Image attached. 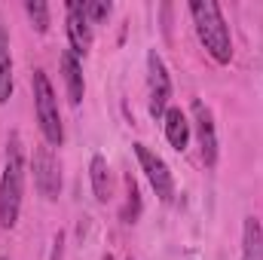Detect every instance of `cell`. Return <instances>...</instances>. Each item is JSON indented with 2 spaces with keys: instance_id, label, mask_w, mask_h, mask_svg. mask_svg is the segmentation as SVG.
I'll use <instances>...</instances> for the list:
<instances>
[{
  "instance_id": "obj_11",
  "label": "cell",
  "mask_w": 263,
  "mask_h": 260,
  "mask_svg": "<svg viewBox=\"0 0 263 260\" xmlns=\"http://www.w3.org/2000/svg\"><path fill=\"white\" fill-rule=\"evenodd\" d=\"M162 120H165V138H168V144H172L178 153L187 150V144H190V123H187L184 110H181V107H168Z\"/></svg>"
},
{
  "instance_id": "obj_3",
  "label": "cell",
  "mask_w": 263,
  "mask_h": 260,
  "mask_svg": "<svg viewBox=\"0 0 263 260\" xmlns=\"http://www.w3.org/2000/svg\"><path fill=\"white\" fill-rule=\"evenodd\" d=\"M31 86H34L37 123H40V132H43L46 144H49V147H62V141H65V126H62L59 98H55V89H52L49 77H46L43 70H34V77H31Z\"/></svg>"
},
{
  "instance_id": "obj_19",
  "label": "cell",
  "mask_w": 263,
  "mask_h": 260,
  "mask_svg": "<svg viewBox=\"0 0 263 260\" xmlns=\"http://www.w3.org/2000/svg\"><path fill=\"white\" fill-rule=\"evenodd\" d=\"M0 260H9V257H0Z\"/></svg>"
},
{
  "instance_id": "obj_15",
  "label": "cell",
  "mask_w": 263,
  "mask_h": 260,
  "mask_svg": "<svg viewBox=\"0 0 263 260\" xmlns=\"http://www.w3.org/2000/svg\"><path fill=\"white\" fill-rule=\"evenodd\" d=\"M141 217V193H138V184L126 178V205H123V220L135 224Z\"/></svg>"
},
{
  "instance_id": "obj_7",
  "label": "cell",
  "mask_w": 263,
  "mask_h": 260,
  "mask_svg": "<svg viewBox=\"0 0 263 260\" xmlns=\"http://www.w3.org/2000/svg\"><path fill=\"white\" fill-rule=\"evenodd\" d=\"M67 40H70V52L77 59L86 55L92 46V22L86 15V6L77 0L67 3Z\"/></svg>"
},
{
  "instance_id": "obj_18",
  "label": "cell",
  "mask_w": 263,
  "mask_h": 260,
  "mask_svg": "<svg viewBox=\"0 0 263 260\" xmlns=\"http://www.w3.org/2000/svg\"><path fill=\"white\" fill-rule=\"evenodd\" d=\"M101 260H114V257H110V254H104V257H101Z\"/></svg>"
},
{
  "instance_id": "obj_14",
  "label": "cell",
  "mask_w": 263,
  "mask_h": 260,
  "mask_svg": "<svg viewBox=\"0 0 263 260\" xmlns=\"http://www.w3.org/2000/svg\"><path fill=\"white\" fill-rule=\"evenodd\" d=\"M25 12H28L31 25L37 28V34H46L49 31V6L43 0H28L25 3Z\"/></svg>"
},
{
  "instance_id": "obj_16",
  "label": "cell",
  "mask_w": 263,
  "mask_h": 260,
  "mask_svg": "<svg viewBox=\"0 0 263 260\" xmlns=\"http://www.w3.org/2000/svg\"><path fill=\"white\" fill-rule=\"evenodd\" d=\"M83 6H86V15H89V22H92V25H98V22H104V18L110 15V3H104V0L83 3Z\"/></svg>"
},
{
  "instance_id": "obj_4",
  "label": "cell",
  "mask_w": 263,
  "mask_h": 260,
  "mask_svg": "<svg viewBox=\"0 0 263 260\" xmlns=\"http://www.w3.org/2000/svg\"><path fill=\"white\" fill-rule=\"evenodd\" d=\"M135 156H138V162H141V169H144L150 187L156 190V196H159L162 202H172V199H175V178H172L165 159L156 156L147 144H135Z\"/></svg>"
},
{
  "instance_id": "obj_12",
  "label": "cell",
  "mask_w": 263,
  "mask_h": 260,
  "mask_svg": "<svg viewBox=\"0 0 263 260\" xmlns=\"http://www.w3.org/2000/svg\"><path fill=\"white\" fill-rule=\"evenodd\" d=\"M242 260H263V227L257 217H245L242 233Z\"/></svg>"
},
{
  "instance_id": "obj_17",
  "label": "cell",
  "mask_w": 263,
  "mask_h": 260,
  "mask_svg": "<svg viewBox=\"0 0 263 260\" xmlns=\"http://www.w3.org/2000/svg\"><path fill=\"white\" fill-rule=\"evenodd\" d=\"M49 260H65V236H62V233L52 239V257Z\"/></svg>"
},
{
  "instance_id": "obj_8",
  "label": "cell",
  "mask_w": 263,
  "mask_h": 260,
  "mask_svg": "<svg viewBox=\"0 0 263 260\" xmlns=\"http://www.w3.org/2000/svg\"><path fill=\"white\" fill-rule=\"evenodd\" d=\"M193 126H196V138L202 147V162L211 169L217 162V132H214V117L205 107V101H193Z\"/></svg>"
},
{
  "instance_id": "obj_1",
  "label": "cell",
  "mask_w": 263,
  "mask_h": 260,
  "mask_svg": "<svg viewBox=\"0 0 263 260\" xmlns=\"http://www.w3.org/2000/svg\"><path fill=\"white\" fill-rule=\"evenodd\" d=\"M190 15L196 25L199 43L208 49V55L217 65H230L233 62V37H230V25H227L220 6L214 0H193Z\"/></svg>"
},
{
  "instance_id": "obj_10",
  "label": "cell",
  "mask_w": 263,
  "mask_h": 260,
  "mask_svg": "<svg viewBox=\"0 0 263 260\" xmlns=\"http://www.w3.org/2000/svg\"><path fill=\"white\" fill-rule=\"evenodd\" d=\"M12 98V49H9V28L0 15V104Z\"/></svg>"
},
{
  "instance_id": "obj_5",
  "label": "cell",
  "mask_w": 263,
  "mask_h": 260,
  "mask_svg": "<svg viewBox=\"0 0 263 260\" xmlns=\"http://www.w3.org/2000/svg\"><path fill=\"white\" fill-rule=\"evenodd\" d=\"M34 184L46 202H55L62 193V165H59L55 153L49 150V144L34 150Z\"/></svg>"
},
{
  "instance_id": "obj_13",
  "label": "cell",
  "mask_w": 263,
  "mask_h": 260,
  "mask_svg": "<svg viewBox=\"0 0 263 260\" xmlns=\"http://www.w3.org/2000/svg\"><path fill=\"white\" fill-rule=\"evenodd\" d=\"M89 178H92V190L98 202H107L110 199V169H107V159L104 156H92L89 162Z\"/></svg>"
},
{
  "instance_id": "obj_6",
  "label": "cell",
  "mask_w": 263,
  "mask_h": 260,
  "mask_svg": "<svg viewBox=\"0 0 263 260\" xmlns=\"http://www.w3.org/2000/svg\"><path fill=\"white\" fill-rule=\"evenodd\" d=\"M147 86H150V117L162 120L168 110V98H172V80H168L165 62L156 52L147 55Z\"/></svg>"
},
{
  "instance_id": "obj_2",
  "label": "cell",
  "mask_w": 263,
  "mask_h": 260,
  "mask_svg": "<svg viewBox=\"0 0 263 260\" xmlns=\"http://www.w3.org/2000/svg\"><path fill=\"white\" fill-rule=\"evenodd\" d=\"M22 193H25V162H22V144L18 135H9L6 144V162L0 178V227L12 230L22 214Z\"/></svg>"
},
{
  "instance_id": "obj_9",
  "label": "cell",
  "mask_w": 263,
  "mask_h": 260,
  "mask_svg": "<svg viewBox=\"0 0 263 260\" xmlns=\"http://www.w3.org/2000/svg\"><path fill=\"white\" fill-rule=\"evenodd\" d=\"M62 73H65L67 98H70V104L77 107V104L83 101V95H86V83H83V65H80V59H77L70 49L62 52Z\"/></svg>"
}]
</instances>
